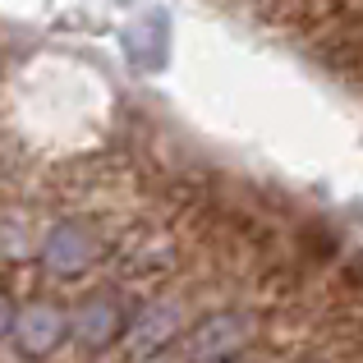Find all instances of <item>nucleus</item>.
<instances>
[{"instance_id": "nucleus-3", "label": "nucleus", "mask_w": 363, "mask_h": 363, "mask_svg": "<svg viewBox=\"0 0 363 363\" xmlns=\"http://www.w3.org/2000/svg\"><path fill=\"white\" fill-rule=\"evenodd\" d=\"M92 257H97V240H92L88 225H74V221L55 225V230L46 235V244H42V262L51 267L55 276H74V272H83Z\"/></svg>"}, {"instance_id": "nucleus-1", "label": "nucleus", "mask_w": 363, "mask_h": 363, "mask_svg": "<svg viewBox=\"0 0 363 363\" xmlns=\"http://www.w3.org/2000/svg\"><path fill=\"white\" fill-rule=\"evenodd\" d=\"M248 336H253L248 313H216V318H207L203 327H194L184 336L175 363H225L248 345Z\"/></svg>"}, {"instance_id": "nucleus-7", "label": "nucleus", "mask_w": 363, "mask_h": 363, "mask_svg": "<svg viewBox=\"0 0 363 363\" xmlns=\"http://www.w3.org/2000/svg\"><path fill=\"white\" fill-rule=\"evenodd\" d=\"M161 28H166V23H161V14H152L147 23H138L129 33V55H133V60L143 55V46H152V51H147L152 65H161V51H166V33H161Z\"/></svg>"}, {"instance_id": "nucleus-6", "label": "nucleus", "mask_w": 363, "mask_h": 363, "mask_svg": "<svg viewBox=\"0 0 363 363\" xmlns=\"http://www.w3.org/2000/svg\"><path fill=\"white\" fill-rule=\"evenodd\" d=\"M322 60H327V69H331V74L363 83V37H359V33H350V28H340V33L327 42Z\"/></svg>"}, {"instance_id": "nucleus-8", "label": "nucleus", "mask_w": 363, "mask_h": 363, "mask_svg": "<svg viewBox=\"0 0 363 363\" xmlns=\"http://www.w3.org/2000/svg\"><path fill=\"white\" fill-rule=\"evenodd\" d=\"M9 322H14V308H9V303L0 299V336H5V331H9Z\"/></svg>"}, {"instance_id": "nucleus-4", "label": "nucleus", "mask_w": 363, "mask_h": 363, "mask_svg": "<svg viewBox=\"0 0 363 363\" xmlns=\"http://www.w3.org/2000/svg\"><path fill=\"white\" fill-rule=\"evenodd\" d=\"M120 327H124V318H120V308L111 299H88L69 318V336L79 340L83 350H106L111 340L120 336Z\"/></svg>"}, {"instance_id": "nucleus-5", "label": "nucleus", "mask_w": 363, "mask_h": 363, "mask_svg": "<svg viewBox=\"0 0 363 363\" xmlns=\"http://www.w3.org/2000/svg\"><path fill=\"white\" fill-rule=\"evenodd\" d=\"M179 322H184L179 303H152V308L129 327V345L138 350V354H161V350L175 340Z\"/></svg>"}, {"instance_id": "nucleus-2", "label": "nucleus", "mask_w": 363, "mask_h": 363, "mask_svg": "<svg viewBox=\"0 0 363 363\" xmlns=\"http://www.w3.org/2000/svg\"><path fill=\"white\" fill-rule=\"evenodd\" d=\"M9 331H14V345L23 350L28 359H46L69 336V318H65L60 308H51V303H28L23 313H14Z\"/></svg>"}]
</instances>
